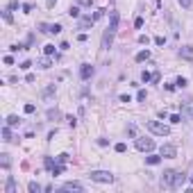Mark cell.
I'll return each instance as SVG.
<instances>
[{
	"label": "cell",
	"mask_w": 193,
	"mask_h": 193,
	"mask_svg": "<svg viewBox=\"0 0 193 193\" xmlns=\"http://www.w3.org/2000/svg\"><path fill=\"white\" fill-rule=\"evenodd\" d=\"M116 32H118V11L112 9L109 11V25H107L105 32H102V50H109V48H112Z\"/></svg>",
	"instance_id": "6da1fadb"
},
{
	"label": "cell",
	"mask_w": 193,
	"mask_h": 193,
	"mask_svg": "<svg viewBox=\"0 0 193 193\" xmlns=\"http://www.w3.org/2000/svg\"><path fill=\"white\" fill-rule=\"evenodd\" d=\"M89 179L100 182V184H112L114 182V175L109 173V170H91V173H89Z\"/></svg>",
	"instance_id": "7a4b0ae2"
},
{
	"label": "cell",
	"mask_w": 193,
	"mask_h": 193,
	"mask_svg": "<svg viewBox=\"0 0 193 193\" xmlns=\"http://www.w3.org/2000/svg\"><path fill=\"white\" fill-rule=\"evenodd\" d=\"M148 130L152 134H157V136H168V134H170V127L159 123V121H148Z\"/></svg>",
	"instance_id": "3957f363"
},
{
	"label": "cell",
	"mask_w": 193,
	"mask_h": 193,
	"mask_svg": "<svg viewBox=\"0 0 193 193\" xmlns=\"http://www.w3.org/2000/svg\"><path fill=\"white\" fill-rule=\"evenodd\" d=\"M136 150H141V152H152L155 141L152 139H136Z\"/></svg>",
	"instance_id": "277c9868"
},
{
	"label": "cell",
	"mask_w": 193,
	"mask_h": 193,
	"mask_svg": "<svg viewBox=\"0 0 193 193\" xmlns=\"http://www.w3.org/2000/svg\"><path fill=\"white\" fill-rule=\"evenodd\" d=\"M175 173H177V170H164V175H161V186L164 188H173Z\"/></svg>",
	"instance_id": "5b68a950"
},
{
	"label": "cell",
	"mask_w": 193,
	"mask_h": 193,
	"mask_svg": "<svg viewBox=\"0 0 193 193\" xmlns=\"http://www.w3.org/2000/svg\"><path fill=\"white\" fill-rule=\"evenodd\" d=\"M93 73H96V68H93L91 64H82V66H80V77H82V80H91Z\"/></svg>",
	"instance_id": "8992f818"
},
{
	"label": "cell",
	"mask_w": 193,
	"mask_h": 193,
	"mask_svg": "<svg viewBox=\"0 0 193 193\" xmlns=\"http://www.w3.org/2000/svg\"><path fill=\"white\" fill-rule=\"evenodd\" d=\"M175 155H177V148H175V146H170V143L161 146V157H164V159H173Z\"/></svg>",
	"instance_id": "52a82bcc"
},
{
	"label": "cell",
	"mask_w": 193,
	"mask_h": 193,
	"mask_svg": "<svg viewBox=\"0 0 193 193\" xmlns=\"http://www.w3.org/2000/svg\"><path fill=\"white\" fill-rule=\"evenodd\" d=\"M41 32H46V34H59L61 25L59 23H55V25H41Z\"/></svg>",
	"instance_id": "ba28073f"
},
{
	"label": "cell",
	"mask_w": 193,
	"mask_h": 193,
	"mask_svg": "<svg viewBox=\"0 0 193 193\" xmlns=\"http://www.w3.org/2000/svg\"><path fill=\"white\" fill-rule=\"evenodd\" d=\"M57 93V89H55V84H48L46 89H43V91H41V98H43V100H50L52 96H55Z\"/></svg>",
	"instance_id": "9c48e42d"
},
{
	"label": "cell",
	"mask_w": 193,
	"mask_h": 193,
	"mask_svg": "<svg viewBox=\"0 0 193 193\" xmlns=\"http://www.w3.org/2000/svg\"><path fill=\"white\" fill-rule=\"evenodd\" d=\"M61 191H84V186H82L80 182H66L61 186Z\"/></svg>",
	"instance_id": "30bf717a"
},
{
	"label": "cell",
	"mask_w": 193,
	"mask_h": 193,
	"mask_svg": "<svg viewBox=\"0 0 193 193\" xmlns=\"http://www.w3.org/2000/svg\"><path fill=\"white\" fill-rule=\"evenodd\" d=\"M184 182H186V175H184V173H179V170H177V173H175V179H173V188H179V186H182Z\"/></svg>",
	"instance_id": "8fae6325"
},
{
	"label": "cell",
	"mask_w": 193,
	"mask_h": 193,
	"mask_svg": "<svg viewBox=\"0 0 193 193\" xmlns=\"http://www.w3.org/2000/svg\"><path fill=\"white\" fill-rule=\"evenodd\" d=\"M93 20H96L93 16H84V18L80 20V30H87V27H91V25H93Z\"/></svg>",
	"instance_id": "7c38bea8"
},
{
	"label": "cell",
	"mask_w": 193,
	"mask_h": 193,
	"mask_svg": "<svg viewBox=\"0 0 193 193\" xmlns=\"http://www.w3.org/2000/svg\"><path fill=\"white\" fill-rule=\"evenodd\" d=\"M179 57H184V59H193V48L191 46H184L182 50H179Z\"/></svg>",
	"instance_id": "4fadbf2b"
},
{
	"label": "cell",
	"mask_w": 193,
	"mask_h": 193,
	"mask_svg": "<svg viewBox=\"0 0 193 193\" xmlns=\"http://www.w3.org/2000/svg\"><path fill=\"white\" fill-rule=\"evenodd\" d=\"M159 161H161V155H148L146 157V164H150V166H157Z\"/></svg>",
	"instance_id": "5bb4252c"
},
{
	"label": "cell",
	"mask_w": 193,
	"mask_h": 193,
	"mask_svg": "<svg viewBox=\"0 0 193 193\" xmlns=\"http://www.w3.org/2000/svg\"><path fill=\"white\" fill-rule=\"evenodd\" d=\"M5 193H16V182H14V177H7V186H5Z\"/></svg>",
	"instance_id": "9a60e30c"
},
{
	"label": "cell",
	"mask_w": 193,
	"mask_h": 193,
	"mask_svg": "<svg viewBox=\"0 0 193 193\" xmlns=\"http://www.w3.org/2000/svg\"><path fill=\"white\" fill-rule=\"evenodd\" d=\"M2 141H7V143H9V141H14V139H11V130H9V125H5V127H2Z\"/></svg>",
	"instance_id": "2e32d148"
},
{
	"label": "cell",
	"mask_w": 193,
	"mask_h": 193,
	"mask_svg": "<svg viewBox=\"0 0 193 193\" xmlns=\"http://www.w3.org/2000/svg\"><path fill=\"white\" fill-rule=\"evenodd\" d=\"M57 118H61L59 109H48V121H57Z\"/></svg>",
	"instance_id": "e0dca14e"
},
{
	"label": "cell",
	"mask_w": 193,
	"mask_h": 193,
	"mask_svg": "<svg viewBox=\"0 0 193 193\" xmlns=\"http://www.w3.org/2000/svg\"><path fill=\"white\" fill-rule=\"evenodd\" d=\"M7 125H9V127H16V125H20V118L11 114V116H7Z\"/></svg>",
	"instance_id": "ac0fdd59"
},
{
	"label": "cell",
	"mask_w": 193,
	"mask_h": 193,
	"mask_svg": "<svg viewBox=\"0 0 193 193\" xmlns=\"http://www.w3.org/2000/svg\"><path fill=\"white\" fill-rule=\"evenodd\" d=\"M27 191L30 193H41V184L39 182H30L27 184Z\"/></svg>",
	"instance_id": "d6986e66"
},
{
	"label": "cell",
	"mask_w": 193,
	"mask_h": 193,
	"mask_svg": "<svg viewBox=\"0 0 193 193\" xmlns=\"http://www.w3.org/2000/svg\"><path fill=\"white\" fill-rule=\"evenodd\" d=\"M148 59H150V50H141L136 55V61H148Z\"/></svg>",
	"instance_id": "ffe728a7"
},
{
	"label": "cell",
	"mask_w": 193,
	"mask_h": 193,
	"mask_svg": "<svg viewBox=\"0 0 193 193\" xmlns=\"http://www.w3.org/2000/svg\"><path fill=\"white\" fill-rule=\"evenodd\" d=\"M36 64H39V68H50L52 64H50V59H48V57H41L39 61H36Z\"/></svg>",
	"instance_id": "44dd1931"
},
{
	"label": "cell",
	"mask_w": 193,
	"mask_h": 193,
	"mask_svg": "<svg viewBox=\"0 0 193 193\" xmlns=\"http://www.w3.org/2000/svg\"><path fill=\"white\" fill-rule=\"evenodd\" d=\"M68 16H71V18H77V16H80V7H71V9H68Z\"/></svg>",
	"instance_id": "7402d4cb"
},
{
	"label": "cell",
	"mask_w": 193,
	"mask_h": 193,
	"mask_svg": "<svg viewBox=\"0 0 193 193\" xmlns=\"http://www.w3.org/2000/svg\"><path fill=\"white\" fill-rule=\"evenodd\" d=\"M43 52H46L48 57H50V55H55V46H52V43H48V46H43Z\"/></svg>",
	"instance_id": "603a6c76"
},
{
	"label": "cell",
	"mask_w": 193,
	"mask_h": 193,
	"mask_svg": "<svg viewBox=\"0 0 193 193\" xmlns=\"http://www.w3.org/2000/svg\"><path fill=\"white\" fill-rule=\"evenodd\" d=\"M43 164H46L48 170H52V168H55V161H52V157H46V159H43Z\"/></svg>",
	"instance_id": "cb8c5ba5"
},
{
	"label": "cell",
	"mask_w": 193,
	"mask_h": 193,
	"mask_svg": "<svg viewBox=\"0 0 193 193\" xmlns=\"http://www.w3.org/2000/svg\"><path fill=\"white\" fill-rule=\"evenodd\" d=\"M175 84H177L179 89H184V87L188 84V80H186V77H177V82H175Z\"/></svg>",
	"instance_id": "d4e9b609"
},
{
	"label": "cell",
	"mask_w": 193,
	"mask_h": 193,
	"mask_svg": "<svg viewBox=\"0 0 193 193\" xmlns=\"http://www.w3.org/2000/svg\"><path fill=\"white\" fill-rule=\"evenodd\" d=\"M66 161H68V155L66 152H61L59 157H57V164H66Z\"/></svg>",
	"instance_id": "484cf974"
},
{
	"label": "cell",
	"mask_w": 193,
	"mask_h": 193,
	"mask_svg": "<svg viewBox=\"0 0 193 193\" xmlns=\"http://www.w3.org/2000/svg\"><path fill=\"white\" fill-rule=\"evenodd\" d=\"M141 80H143V82H150V80H152V75H150L148 71H143V73H141Z\"/></svg>",
	"instance_id": "4316f807"
},
{
	"label": "cell",
	"mask_w": 193,
	"mask_h": 193,
	"mask_svg": "<svg viewBox=\"0 0 193 193\" xmlns=\"http://www.w3.org/2000/svg\"><path fill=\"white\" fill-rule=\"evenodd\" d=\"M34 109H36V107L32 105V102H27V105H25V114H34Z\"/></svg>",
	"instance_id": "83f0119b"
},
{
	"label": "cell",
	"mask_w": 193,
	"mask_h": 193,
	"mask_svg": "<svg viewBox=\"0 0 193 193\" xmlns=\"http://www.w3.org/2000/svg\"><path fill=\"white\" fill-rule=\"evenodd\" d=\"M61 170H64V168H61V164H59V166H55V168H52L50 173H52V175H55V177H57V175H61Z\"/></svg>",
	"instance_id": "f1b7e54d"
},
{
	"label": "cell",
	"mask_w": 193,
	"mask_h": 193,
	"mask_svg": "<svg viewBox=\"0 0 193 193\" xmlns=\"http://www.w3.org/2000/svg\"><path fill=\"white\" fill-rule=\"evenodd\" d=\"M136 100H139V102H146V91H143V89L136 93Z\"/></svg>",
	"instance_id": "f546056e"
},
{
	"label": "cell",
	"mask_w": 193,
	"mask_h": 193,
	"mask_svg": "<svg viewBox=\"0 0 193 193\" xmlns=\"http://www.w3.org/2000/svg\"><path fill=\"white\" fill-rule=\"evenodd\" d=\"M139 43H143V46H148V43H150V39H148L146 34H141V36H139Z\"/></svg>",
	"instance_id": "4dcf8cb0"
},
{
	"label": "cell",
	"mask_w": 193,
	"mask_h": 193,
	"mask_svg": "<svg viewBox=\"0 0 193 193\" xmlns=\"http://www.w3.org/2000/svg\"><path fill=\"white\" fill-rule=\"evenodd\" d=\"M125 150H127L125 143H116V152H125Z\"/></svg>",
	"instance_id": "1f68e13d"
},
{
	"label": "cell",
	"mask_w": 193,
	"mask_h": 193,
	"mask_svg": "<svg viewBox=\"0 0 193 193\" xmlns=\"http://www.w3.org/2000/svg\"><path fill=\"white\" fill-rule=\"evenodd\" d=\"M2 168H9V155H2Z\"/></svg>",
	"instance_id": "d6a6232c"
},
{
	"label": "cell",
	"mask_w": 193,
	"mask_h": 193,
	"mask_svg": "<svg viewBox=\"0 0 193 193\" xmlns=\"http://www.w3.org/2000/svg\"><path fill=\"white\" fill-rule=\"evenodd\" d=\"M170 123H182V116H179V114H173V116H170Z\"/></svg>",
	"instance_id": "836d02e7"
},
{
	"label": "cell",
	"mask_w": 193,
	"mask_h": 193,
	"mask_svg": "<svg viewBox=\"0 0 193 193\" xmlns=\"http://www.w3.org/2000/svg\"><path fill=\"white\" fill-rule=\"evenodd\" d=\"M127 134H130V136H136V127L130 125V127H127Z\"/></svg>",
	"instance_id": "e575fe53"
},
{
	"label": "cell",
	"mask_w": 193,
	"mask_h": 193,
	"mask_svg": "<svg viewBox=\"0 0 193 193\" xmlns=\"http://www.w3.org/2000/svg\"><path fill=\"white\" fill-rule=\"evenodd\" d=\"M155 43H157V46H164V43H166V39H164V36H155Z\"/></svg>",
	"instance_id": "d590c367"
},
{
	"label": "cell",
	"mask_w": 193,
	"mask_h": 193,
	"mask_svg": "<svg viewBox=\"0 0 193 193\" xmlns=\"http://www.w3.org/2000/svg\"><path fill=\"white\" fill-rule=\"evenodd\" d=\"M179 5H182L184 9H188V7H191V0H179Z\"/></svg>",
	"instance_id": "8d00e7d4"
},
{
	"label": "cell",
	"mask_w": 193,
	"mask_h": 193,
	"mask_svg": "<svg viewBox=\"0 0 193 193\" xmlns=\"http://www.w3.org/2000/svg\"><path fill=\"white\" fill-rule=\"evenodd\" d=\"M2 18H5L7 23H11V14H9V11H2Z\"/></svg>",
	"instance_id": "74e56055"
},
{
	"label": "cell",
	"mask_w": 193,
	"mask_h": 193,
	"mask_svg": "<svg viewBox=\"0 0 193 193\" xmlns=\"http://www.w3.org/2000/svg\"><path fill=\"white\" fill-rule=\"evenodd\" d=\"M23 11H25V14H30V11H32V5H30V2H25V5H23Z\"/></svg>",
	"instance_id": "f35d334b"
},
{
	"label": "cell",
	"mask_w": 193,
	"mask_h": 193,
	"mask_svg": "<svg viewBox=\"0 0 193 193\" xmlns=\"http://www.w3.org/2000/svg\"><path fill=\"white\" fill-rule=\"evenodd\" d=\"M105 11H107V9H98V11H96V14H93V18H96V20H98V18H100V16H102V14H105Z\"/></svg>",
	"instance_id": "ab89813d"
},
{
	"label": "cell",
	"mask_w": 193,
	"mask_h": 193,
	"mask_svg": "<svg viewBox=\"0 0 193 193\" xmlns=\"http://www.w3.org/2000/svg\"><path fill=\"white\" fill-rule=\"evenodd\" d=\"M30 66H32V61H23V64H20V68H23V71H27Z\"/></svg>",
	"instance_id": "60d3db41"
},
{
	"label": "cell",
	"mask_w": 193,
	"mask_h": 193,
	"mask_svg": "<svg viewBox=\"0 0 193 193\" xmlns=\"http://www.w3.org/2000/svg\"><path fill=\"white\" fill-rule=\"evenodd\" d=\"M134 25H136V27H143V18H141V16H139V18L134 20Z\"/></svg>",
	"instance_id": "b9f144b4"
},
{
	"label": "cell",
	"mask_w": 193,
	"mask_h": 193,
	"mask_svg": "<svg viewBox=\"0 0 193 193\" xmlns=\"http://www.w3.org/2000/svg\"><path fill=\"white\" fill-rule=\"evenodd\" d=\"M68 125H71V127H75V125H77V121H75L73 116H68Z\"/></svg>",
	"instance_id": "7bdbcfd3"
},
{
	"label": "cell",
	"mask_w": 193,
	"mask_h": 193,
	"mask_svg": "<svg viewBox=\"0 0 193 193\" xmlns=\"http://www.w3.org/2000/svg\"><path fill=\"white\" fill-rule=\"evenodd\" d=\"M80 2H82V5H87V7H91V5H93V0H80Z\"/></svg>",
	"instance_id": "ee69618b"
},
{
	"label": "cell",
	"mask_w": 193,
	"mask_h": 193,
	"mask_svg": "<svg viewBox=\"0 0 193 193\" xmlns=\"http://www.w3.org/2000/svg\"><path fill=\"white\" fill-rule=\"evenodd\" d=\"M57 5V0H48V7H55Z\"/></svg>",
	"instance_id": "f6af8a7d"
},
{
	"label": "cell",
	"mask_w": 193,
	"mask_h": 193,
	"mask_svg": "<svg viewBox=\"0 0 193 193\" xmlns=\"http://www.w3.org/2000/svg\"><path fill=\"white\" fill-rule=\"evenodd\" d=\"M191 186H193V175H191Z\"/></svg>",
	"instance_id": "bcb514c9"
},
{
	"label": "cell",
	"mask_w": 193,
	"mask_h": 193,
	"mask_svg": "<svg viewBox=\"0 0 193 193\" xmlns=\"http://www.w3.org/2000/svg\"><path fill=\"white\" fill-rule=\"evenodd\" d=\"M109 2H114V0H109Z\"/></svg>",
	"instance_id": "7dc6e473"
}]
</instances>
